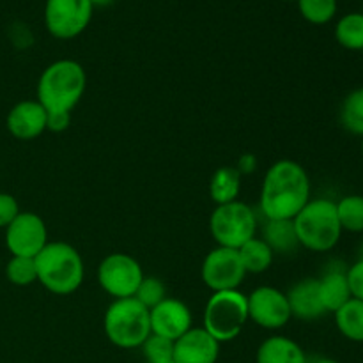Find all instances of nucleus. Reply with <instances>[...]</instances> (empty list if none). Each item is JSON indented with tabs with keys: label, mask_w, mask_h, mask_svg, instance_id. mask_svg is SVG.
Returning a JSON list of instances; mask_svg holds the SVG:
<instances>
[{
	"label": "nucleus",
	"mask_w": 363,
	"mask_h": 363,
	"mask_svg": "<svg viewBox=\"0 0 363 363\" xmlns=\"http://www.w3.org/2000/svg\"><path fill=\"white\" fill-rule=\"evenodd\" d=\"M311 201V179L300 163L280 160L266 172L261 211L268 220H293Z\"/></svg>",
	"instance_id": "nucleus-1"
},
{
	"label": "nucleus",
	"mask_w": 363,
	"mask_h": 363,
	"mask_svg": "<svg viewBox=\"0 0 363 363\" xmlns=\"http://www.w3.org/2000/svg\"><path fill=\"white\" fill-rule=\"evenodd\" d=\"M87 87V74L77 60L50 64L38 82V101L48 113H71Z\"/></svg>",
	"instance_id": "nucleus-2"
},
{
	"label": "nucleus",
	"mask_w": 363,
	"mask_h": 363,
	"mask_svg": "<svg viewBox=\"0 0 363 363\" xmlns=\"http://www.w3.org/2000/svg\"><path fill=\"white\" fill-rule=\"evenodd\" d=\"M34 261L38 282L50 293L67 296L84 282V259L77 248L64 241H48Z\"/></svg>",
	"instance_id": "nucleus-3"
},
{
	"label": "nucleus",
	"mask_w": 363,
	"mask_h": 363,
	"mask_svg": "<svg viewBox=\"0 0 363 363\" xmlns=\"http://www.w3.org/2000/svg\"><path fill=\"white\" fill-rule=\"evenodd\" d=\"M300 247L312 252H328L342 236L337 202L330 199H314L293 218Z\"/></svg>",
	"instance_id": "nucleus-4"
},
{
	"label": "nucleus",
	"mask_w": 363,
	"mask_h": 363,
	"mask_svg": "<svg viewBox=\"0 0 363 363\" xmlns=\"http://www.w3.org/2000/svg\"><path fill=\"white\" fill-rule=\"evenodd\" d=\"M105 335L121 350H137L151 335L149 311L137 298L116 300L106 308L103 319Z\"/></svg>",
	"instance_id": "nucleus-5"
},
{
	"label": "nucleus",
	"mask_w": 363,
	"mask_h": 363,
	"mask_svg": "<svg viewBox=\"0 0 363 363\" xmlns=\"http://www.w3.org/2000/svg\"><path fill=\"white\" fill-rule=\"evenodd\" d=\"M248 321V301L243 293L234 291H218L213 293L206 303L204 326L202 328L222 342L234 340L241 333Z\"/></svg>",
	"instance_id": "nucleus-6"
},
{
	"label": "nucleus",
	"mask_w": 363,
	"mask_h": 363,
	"mask_svg": "<svg viewBox=\"0 0 363 363\" xmlns=\"http://www.w3.org/2000/svg\"><path fill=\"white\" fill-rule=\"evenodd\" d=\"M209 230L218 247L240 250L247 241L255 238L257 216L250 206L234 201L216 206L209 218Z\"/></svg>",
	"instance_id": "nucleus-7"
},
{
	"label": "nucleus",
	"mask_w": 363,
	"mask_h": 363,
	"mask_svg": "<svg viewBox=\"0 0 363 363\" xmlns=\"http://www.w3.org/2000/svg\"><path fill=\"white\" fill-rule=\"evenodd\" d=\"M99 286L116 300L133 298L144 280L140 264L128 254H110L98 268Z\"/></svg>",
	"instance_id": "nucleus-8"
},
{
	"label": "nucleus",
	"mask_w": 363,
	"mask_h": 363,
	"mask_svg": "<svg viewBox=\"0 0 363 363\" xmlns=\"http://www.w3.org/2000/svg\"><path fill=\"white\" fill-rule=\"evenodd\" d=\"M94 7L89 0H46L45 23L57 39H73L91 23Z\"/></svg>",
	"instance_id": "nucleus-9"
},
{
	"label": "nucleus",
	"mask_w": 363,
	"mask_h": 363,
	"mask_svg": "<svg viewBox=\"0 0 363 363\" xmlns=\"http://www.w3.org/2000/svg\"><path fill=\"white\" fill-rule=\"evenodd\" d=\"M247 272L240 259V252L216 247L202 262V280L213 291H234L243 284Z\"/></svg>",
	"instance_id": "nucleus-10"
},
{
	"label": "nucleus",
	"mask_w": 363,
	"mask_h": 363,
	"mask_svg": "<svg viewBox=\"0 0 363 363\" xmlns=\"http://www.w3.org/2000/svg\"><path fill=\"white\" fill-rule=\"evenodd\" d=\"M48 243V230L39 215L21 211L6 227L7 250L20 257H35Z\"/></svg>",
	"instance_id": "nucleus-11"
},
{
	"label": "nucleus",
	"mask_w": 363,
	"mask_h": 363,
	"mask_svg": "<svg viewBox=\"0 0 363 363\" xmlns=\"http://www.w3.org/2000/svg\"><path fill=\"white\" fill-rule=\"evenodd\" d=\"M247 301L248 319L261 328H284L293 318L287 296L275 287H257L250 296H247Z\"/></svg>",
	"instance_id": "nucleus-12"
},
{
	"label": "nucleus",
	"mask_w": 363,
	"mask_h": 363,
	"mask_svg": "<svg viewBox=\"0 0 363 363\" xmlns=\"http://www.w3.org/2000/svg\"><path fill=\"white\" fill-rule=\"evenodd\" d=\"M151 333L177 340L191 328V312L183 301L165 298L160 305L149 311Z\"/></svg>",
	"instance_id": "nucleus-13"
},
{
	"label": "nucleus",
	"mask_w": 363,
	"mask_h": 363,
	"mask_svg": "<svg viewBox=\"0 0 363 363\" xmlns=\"http://www.w3.org/2000/svg\"><path fill=\"white\" fill-rule=\"evenodd\" d=\"M218 354L220 342L204 328H190L174 340V363H216Z\"/></svg>",
	"instance_id": "nucleus-14"
},
{
	"label": "nucleus",
	"mask_w": 363,
	"mask_h": 363,
	"mask_svg": "<svg viewBox=\"0 0 363 363\" xmlns=\"http://www.w3.org/2000/svg\"><path fill=\"white\" fill-rule=\"evenodd\" d=\"M48 112L35 99L20 101L7 113V130L18 140H34L46 131Z\"/></svg>",
	"instance_id": "nucleus-15"
},
{
	"label": "nucleus",
	"mask_w": 363,
	"mask_h": 363,
	"mask_svg": "<svg viewBox=\"0 0 363 363\" xmlns=\"http://www.w3.org/2000/svg\"><path fill=\"white\" fill-rule=\"evenodd\" d=\"M289 301L291 314L303 321H312L319 319L326 314L323 307L321 296H319V280L318 279H305L298 282L296 286L291 287L289 293L286 294Z\"/></svg>",
	"instance_id": "nucleus-16"
},
{
	"label": "nucleus",
	"mask_w": 363,
	"mask_h": 363,
	"mask_svg": "<svg viewBox=\"0 0 363 363\" xmlns=\"http://www.w3.org/2000/svg\"><path fill=\"white\" fill-rule=\"evenodd\" d=\"M257 363H308L300 344L287 337L275 335L266 339L257 350Z\"/></svg>",
	"instance_id": "nucleus-17"
},
{
	"label": "nucleus",
	"mask_w": 363,
	"mask_h": 363,
	"mask_svg": "<svg viewBox=\"0 0 363 363\" xmlns=\"http://www.w3.org/2000/svg\"><path fill=\"white\" fill-rule=\"evenodd\" d=\"M319 280V296H321L323 307L326 312H333L335 314L344 303L351 300V291L347 286L346 272H333L326 273L323 279Z\"/></svg>",
	"instance_id": "nucleus-18"
},
{
	"label": "nucleus",
	"mask_w": 363,
	"mask_h": 363,
	"mask_svg": "<svg viewBox=\"0 0 363 363\" xmlns=\"http://www.w3.org/2000/svg\"><path fill=\"white\" fill-rule=\"evenodd\" d=\"M261 240H264V243L272 248L273 254L275 252L291 254L300 247L293 220H268L264 229H262Z\"/></svg>",
	"instance_id": "nucleus-19"
},
{
	"label": "nucleus",
	"mask_w": 363,
	"mask_h": 363,
	"mask_svg": "<svg viewBox=\"0 0 363 363\" xmlns=\"http://www.w3.org/2000/svg\"><path fill=\"white\" fill-rule=\"evenodd\" d=\"M241 190V174L236 167H222L216 170L209 183V194L216 204H229L238 201Z\"/></svg>",
	"instance_id": "nucleus-20"
},
{
	"label": "nucleus",
	"mask_w": 363,
	"mask_h": 363,
	"mask_svg": "<svg viewBox=\"0 0 363 363\" xmlns=\"http://www.w3.org/2000/svg\"><path fill=\"white\" fill-rule=\"evenodd\" d=\"M339 332L351 342H363V301L351 298L335 312Z\"/></svg>",
	"instance_id": "nucleus-21"
},
{
	"label": "nucleus",
	"mask_w": 363,
	"mask_h": 363,
	"mask_svg": "<svg viewBox=\"0 0 363 363\" xmlns=\"http://www.w3.org/2000/svg\"><path fill=\"white\" fill-rule=\"evenodd\" d=\"M238 252H240V259L247 275L248 273H254V275L264 273L273 262V250L261 238H252Z\"/></svg>",
	"instance_id": "nucleus-22"
},
{
	"label": "nucleus",
	"mask_w": 363,
	"mask_h": 363,
	"mask_svg": "<svg viewBox=\"0 0 363 363\" xmlns=\"http://www.w3.org/2000/svg\"><path fill=\"white\" fill-rule=\"evenodd\" d=\"M335 39L347 50H363V14L350 13L339 20Z\"/></svg>",
	"instance_id": "nucleus-23"
},
{
	"label": "nucleus",
	"mask_w": 363,
	"mask_h": 363,
	"mask_svg": "<svg viewBox=\"0 0 363 363\" xmlns=\"http://www.w3.org/2000/svg\"><path fill=\"white\" fill-rule=\"evenodd\" d=\"M337 215L342 230L363 233V195H347L337 202Z\"/></svg>",
	"instance_id": "nucleus-24"
},
{
	"label": "nucleus",
	"mask_w": 363,
	"mask_h": 363,
	"mask_svg": "<svg viewBox=\"0 0 363 363\" xmlns=\"http://www.w3.org/2000/svg\"><path fill=\"white\" fill-rule=\"evenodd\" d=\"M340 121L347 131L363 137V87L346 96L340 108Z\"/></svg>",
	"instance_id": "nucleus-25"
},
{
	"label": "nucleus",
	"mask_w": 363,
	"mask_h": 363,
	"mask_svg": "<svg viewBox=\"0 0 363 363\" xmlns=\"http://www.w3.org/2000/svg\"><path fill=\"white\" fill-rule=\"evenodd\" d=\"M7 280L14 286H30V284L38 282V269H35L34 257H20V255H13L6 266Z\"/></svg>",
	"instance_id": "nucleus-26"
},
{
	"label": "nucleus",
	"mask_w": 363,
	"mask_h": 363,
	"mask_svg": "<svg viewBox=\"0 0 363 363\" xmlns=\"http://www.w3.org/2000/svg\"><path fill=\"white\" fill-rule=\"evenodd\" d=\"M300 13L308 23L325 25L337 14V0H296Z\"/></svg>",
	"instance_id": "nucleus-27"
},
{
	"label": "nucleus",
	"mask_w": 363,
	"mask_h": 363,
	"mask_svg": "<svg viewBox=\"0 0 363 363\" xmlns=\"http://www.w3.org/2000/svg\"><path fill=\"white\" fill-rule=\"evenodd\" d=\"M140 347L142 351H144V357L145 360H147V363L172 362L174 340H169L165 339V337H160V335H155V333H151Z\"/></svg>",
	"instance_id": "nucleus-28"
},
{
	"label": "nucleus",
	"mask_w": 363,
	"mask_h": 363,
	"mask_svg": "<svg viewBox=\"0 0 363 363\" xmlns=\"http://www.w3.org/2000/svg\"><path fill=\"white\" fill-rule=\"evenodd\" d=\"M147 311L155 308L156 305L162 303L167 298V287L160 279H152V277H144L142 284L138 286L135 296Z\"/></svg>",
	"instance_id": "nucleus-29"
},
{
	"label": "nucleus",
	"mask_w": 363,
	"mask_h": 363,
	"mask_svg": "<svg viewBox=\"0 0 363 363\" xmlns=\"http://www.w3.org/2000/svg\"><path fill=\"white\" fill-rule=\"evenodd\" d=\"M20 213V206L13 195L0 194V229H6Z\"/></svg>",
	"instance_id": "nucleus-30"
},
{
	"label": "nucleus",
	"mask_w": 363,
	"mask_h": 363,
	"mask_svg": "<svg viewBox=\"0 0 363 363\" xmlns=\"http://www.w3.org/2000/svg\"><path fill=\"white\" fill-rule=\"evenodd\" d=\"M347 286H350L351 298L363 301V259L354 262L346 272Z\"/></svg>",
	"instance_id": "nucleus-31"
},
{
	"label": "nucleus",
	"mask_w": 363,
	"mask_h": 363,
	"mask_svg": "<svg viewBox=\"0 0 363 363\" xmlns=\"http://www.w3.org/2000/svg\"><path fill=\"white\" fill-rule=\"evenodd\" d=\"M71 113H48V124L46 130L53 131V133H62L69 128Z\"/></svg>",
	"instance_id": "nucleus-32"
},
{
	"label": "nucleus",
	"mask_w": 363,
	"mask_h": 363,
	"mask_svg": "<svg viewBox=\"0 0 363 363\" xmlns=\"http://www.w3.org/2000/svg\"><path fill=\"white\" fill-rule=\"evenodd\" d=\"M255 165H257V160H255L254 155H245L241 156V160L238 162V172L240 174H250L255 170Z\"/></svg>",
	"instance_id": "nucleus-33"
},
{
	"label": "nucleus",
	"mask_w": 363,
	"mask_h": 363,
	"mask_svg": "<svg viewBox=\"0 0 363 363\" xmlns=\"http://www.w3.org/2000/svg\"><path fill=\"white\" fill-rule=\"evenodd\" d=\"M89 2L92 4V7H105V6H110V4H113L116 0H89Z\"/></svg>",
	"instance_id": "nucleus-34"
},
{
	"label": "nucleus",
	"mask_w": 363,
	"mask_h": 363,
	"mask_svg": "<svg viewBox=\"0 0 363 363\" xmlns=\"http://www.w3.org/2000/svg\"><path fill=\"white\" fill-rule=\"evenodd\" d=\"M312 363H339V362L332 360V358H318V360L312 362Z\"/></svg>",
	"instance_id": "nucleus-35"
},
{
	"label": "nucleus",
	"mask_w": 363,
	"mask_h": 363,
	"mask_svg": "<svg viewBox=\"0 0 363 363\" xmlns=\"http://www.w3.org/2000/svg\"><path fill=\"white\" fill-rule=\"evenodd\" d=\"M362 155H363V137H362Z\"/></svg>",
	"instance_id": "nucleus-36"
},
{
	"label": "nucleus",
	"mask_w": 363,
	"mask_h": 363,
	"mask_svg": "<svg viewBox=\"0 0 363 363\" xmlns=\"http://www.w3.org/2000/svg\"><path fill=\"white\" fill-rule=\"evenodd\" d=\"M286 2H293V0H286Z\"/></svg>",
	"instance_id": "nucleus-37"
},
{
	"label": "nucleus",
	"mask_w": 363,
	"mask_h": 363,
	"mask_svg": "<svg viewBox=\"0 0 363 363\" xmlns=\"http://www.w3.org/2000/svg\"><path fill=\"white\" fill-rule=\"evenodd\" d=\"M169 363H174V362H169Z\"/></svg>",
	"instance_id": "nucleus-38"
}]
</instances>
